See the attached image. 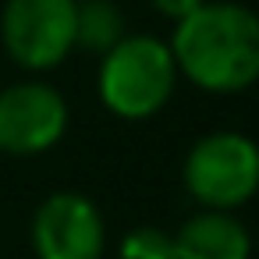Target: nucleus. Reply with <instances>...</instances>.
<instances>
[{"mask_svg": "<svg viewBox=\"0 0 259 259\" xmlns=\"http://www.w3.org/2000/svg\"><path fill=\"white\" fill-rule=\"evenodd\" d=\"M178 71L206 93H241L259 78V18L241 4H206L178 22Z\"/></svg>", "mask_w": 259, "mask_h": 259, "instance_id": "nucleus-1", "label": "nucleus"}, {"mask_svg": "<svg viewBox=\"0 0 259 259\" xmlns=\"http://www.w3.org/2000/svg\"><path fill=\"white\" fill-rule=\"evenodd\" d=\"M178 64L170 47L153 36H124L110 54H103L100 68V96L110 114L142 121L153 117L174 93Z\"/></svg>", "mask_w": 259, "mask_h": 259, "instance_id": "nucleus-2", "label": "nucleus"}, {"mask_svg": "<svg viewBox=\"0 0 259 259\" xmlns=\"http://www.w3.org/2000/svg\"><path fill=\"white\" fill-rule=\"evenodd\" d=\"M185 188L206 209H234L259 192V146L238 132L199 139L185 160Z\"/></svg>", "mask_w": 259, "mask_h": 259, "instance_id": "nucleus-3", "label": "nucleus"}, {"mask_svg": "<svg viewBox=\"0 0 259 259\" xmlns=\"http://www.w3.org/2000/svg\"><path fill=\"white\" fill-rule=\"evenodd\" d=\"M0 32L22 68L50 71L75 47V0H8Z\"/></svg>", "mask_w": 259, "mask_h": 259, "instance_id": "nucleus-4", "label": "nucleus"}, {"mask_svg": "<svg viewBox=\"0 0 259 259\" xmlns=\"http://www.w3.org/2000/svg\"><path fill=\"white\" fill-rule=\"evenodd\" d=\"M68 128L64 96L43 82H22L0 93V153L36 156L61 142Z\"/></svg>", "mask_w": 259, "mask_h": 259, "instance_id": "nucleus-5", "label": "nucleus"}, {"mask_svg": "<svg viewBox=\"0 0 259 259\" xmlns=\"http://www.w3.org/2000/svg\"><path fill=\"white\" fill-rule=\"evenodd\" d=\"M107 227L93 199L78 192H54L32 220V248L39 259H100Z\"/></svg>", "mask_w": 259, "mask_h": 259, "instance_id": "nucleus-6", "label": "nucleus"}, {"mask_svg": "<svg viewBox=\"0 0 259 259\" xmlns=\"http://www.w3.org/2000/svg\"><path fill=\"white\" fill-rule=\"evenodd\" d=\"M181 259H248L252 238L241 220L224 209H202L174 234Z\"/></svg>", "mask_w": 259, "mask_h": 259, "instance_id": "nucleus-7", "label": "nucleus"}, {"mask_svg": "<svg viewBox=\"0 0 259 259\" xmlns=\"http://www.w3.org/2000/svg\"><path fill=\"white\" fill-rule=\"evenodd\" d=\"M124 39V15L110 0H82L75 4V47L89 54H110Z\"/></svg>", "mask_w": 259, "mask_h": 259, "instance_id": "nucleus-8", "label": "nucleus"}, {"mask_svg": "<svg viewBox=\"0 0 259 259\" xmlns=\"http://www.w3.org/2000/svg\"><path fill=\"white\" fill-rule=\"evenodd\" d=\"M121 259H181L174 234L163 227H135L121 241Z\"/></svg>", "mask_w": 259, "mask_h": 259, "instance_id": "nucleus-9", "label": "nucleus"}, {"mask_svg": "<svg viewBox=\"0 0 259 259\" xmlns=\"http://www.w3.org/2000/svg\"><path fill=\"white\" fill-rule=\"evenodd\" d=\"M202 4H206V0H153V8H156L163 18H174V22L188 18V15L199 11Z\"/></svg>", "mask_w": 259, "mask_h": 259, "instance_id": "nucleus-10", "label": "nucleus"}]
</instances>
